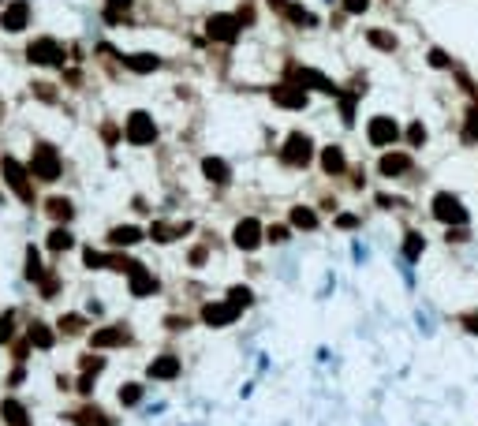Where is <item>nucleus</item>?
Masks as SVG:
<instances>
[{
	"label": "nucleus",
	"mask_w": 478,
	"mask_h": 426,
	"mask_svg": "<svg viewBox=\"0 0 478 426\" xmlns=\"http://www.w3.org/2000/svg\"><path fill=\"white\" fill-rule=\"evenodd\" d=\"M430 217L441 221L445 229H467V224H471V209L463 206L453 191H437L430 198Z\"/></svg>",
	"instance_id": "f257e3e1"
},
{
	"label": "nucleus",
	"mask_w": 478,
	"mask_h": 426,
	"mask_svg": "<svg viewBox=\"0 0 478 426\" xmlns=\"http://www.w3.org/2000/svg\"><path fill=\"white\" fill-rule=\"evenodd\" d=\"M30 172H34V180H60V172H64V161H60V154L52 150L49 142H37L34 146V154H30Z\"/></svg>",
	"instance_id": "f03ea898"
},
{
	"label": "nucleus",
	"mask_w": 478,
	"mask_h": 426,
	"mask_svg": "<svg viewBox=\"0 0 478 426\" xmlns=\"http://www.w3.org/2000/svg\"><path fill=\"white\" fill-rule=\"evenodd\" d=\"M281 161H284L288 168H307V165L314 161V142H310V135H303V131H291V135L284 139V146H281Z\"/></svg>",
	"instance_id": "7ed1b4c3"
},
{
	"label": "nucleus",
	"mask_w": 478,
	"mask_h": 426,
	"mask_svg": "<svg viewBox=\"0 0 478 426\" xmlns=\"http://www.w3.org/2000/svg\"><path fill=\"white\" fill-rule=\"evenodd\" d=\"M400 135H404V127L396 124L392 116H374L366 124V139H370V146H378V150H389V146H396L400 142Z\"/></svg>",
	"instance_id": "20e7f679"
},
{
	"label": "nucleus",
	"mask_w": 478,
	"mask_h": 426,
	"mask_svg": "<svg viewBox=\"0 0 478 426\" xmlns=\"http://www.w3.org/2000/svg\"><path fill=\"white\" fill-rule=\"evenodd\" d=\"M26 57H30V64H37V68H60L64 45L57 38H37V42H30V49H26Z\"/></svg>",
	"instance_id": "39448f33"
},
{
	"label": "nucleus",
	"mask_w": 478,
	"mask_h": 426,
	"mask_svg": "<svg viewBox=\"0 0 478 426\" xmlns=\"http://www.w3.org/2000/svg\"><path fill=\"white\" fill-rule=\"evenodd\" d=\"M124 139H127L131 146H150V142L157 139L153 116H150V113H131L127 124H124Z\"/></svg>",
	"instance_id": "423d86ee"
},
{
	"label": "nucleus",
	"mask_w": 478,
	"mask_h": 426,
	"mask_svg": "<svg viewBox=\"0 0 478 426\" xmlns=\"http://www.w3.org/2000/svg\"><path fill=\"white\" fill-rule=\"evenodd\" d=\"M0 172H4L8 188L19 195V202H34V191H30V176H26V168L16 161V157L4 154V161H0Z\"/></svg>",
	"instance_id": "0eeeda50"
},
{
	"label": "nucleus",
	"mask_w": 478,
	"mask_h": 426,
	"mask_svg": "<svg viewBox=\"0 0 478 426\" xmlns=\"http://www.w3.org/2000/svg\"><path fill=\"white\" fill-rule=\"evenodd\" d=\"M288 79H291V83H299V86H307V90H322V94L340 98V86H337V83H329L322 71L303 68V64H291V68H288Z\"/></svg>",
	"instance_id": "6e6552de"
},
{
	"label": "nucleus",
	"mask_w": 478,
	"mask_h": 426,
	"mask_svg": "<svg viewBox=\"0 0 478 426\" xmlns=\"http://www.w3.org/2000/svg\"><path fill=\"white\" fill-rule=\"evenodd\" d=\"M411 168H415V157H411L407 150H385L378 157V172L385 180H400V176H407Z\"/></svg>",
	"instance_id": "1a4fd4ad"
},
{
	"label": "nucleus",
	"mask_w": 478,
	"mask_h": 426,
	"mask_svg": "<svg viewBox=\"0 0 478 426\" xmlns=\"http://www.w3.org/2000/svg\"><path fill=\"white\" fill-rule=\"evenodd\" d=\"M273 101L281 105V109H307V101H310V94H307V86H299V83H291V79H284V83H276L273 86Z\"/></svg>",
	"instance_id": "9d476101"
},
{
	"label": "nucleus",
	"mask_w": 478,
	"mask_h": 426,
	"mask_svg": "<svg viewBox=\"0 0 478 426\" xmlns=\"http://www.w3.org/2000/svg\"><path fill=\"white\" fill-rule=\"evenodd\" d=\"M262 239H265V229H262L255 217H243V221L232 229V243H235L239 251H258Z\"/></svg>",
	"instance_id": "9b49d317"
},
{
	"label": "nucleus",
	"mask_w": 478,
	"mask_h": 426,
	"mask_svg": "<svg viewBox=\"0 0 478 426\" xmlns=\"http://www.w3.org/2000/svg\"><path fill=\"white\" fill-rule=\"evenodd\" d=\"M239 314H243V311H239L232 299H217V303H206V307H202V322L206 326H232Z\"/></svg>",
	"instance_id": "f8f14e48"
},
{
	"label": "nucleus",
	"mask_w": 478,
	"mask_h": 426,
	"mask_svg": "<svg viewBox=\"0 0 478 426\" xmlns=\"http://www.w3.org/2000/svg\"><path fill=\"white\" fill-rule=\"evenodd\" d=\"M127 292H131L135 299H146V296H157V292H161V281H157L150 270L135 265V270H131V277H127Z\"/></svg>",
	"instance_id": "ddd939ff"
},
{
	"label": "nucleus",
	"mask_w": 478,
	"mask_h": 426,
	"mask_svg": "<svg viewBox=\"0 0 478 426\" xmlns=\"http://www.w3.org/2000/svg\"><path fill=\"white\" fill-rule=\"evenodd\" d=\"M239 26H243V23H239V16H214V19L206 23V34L214 38V42H235Z\"/></svg>",
	"instance_id": "4468645a"
},
{
	"label": "nucleus",
	"mask_w": 478,
	"mask_h": 426,
	"mask_svg": "<svg viewBox=\"0 0 478 426\" xmlns=\"http://www.w3.org/2000/svg\"><path fill=\"white\" fill-rule=\"evenodd\" d=\"M187 232H191V221H153L150 224V239H153V243H172V239H180Z\"/></svg>",
	"instance_id": "2eb2a0df"
},
{
	"label": "nucleus",
	"mask_w": 478,
	"mask_h": 426,
	"mask_svg": "<svg viewBox=\"0 0 478 426\" xmlns=\"http://www.w3.org/2000/svg\"><path fill=\"white\" fill-rule=\"evenodd\" d=\"M90 344L101 352V348H124V344H131V333L124 326H109V329H98L94 337H90Z\"/></svg>",
	"instance_id": "dca6fc26"
},
{
	"label": "nucleus",
	"mask_w": 478,
	"mask_h": 426,
	"mask_svg": "<svg viewBox=\"0 0 478 426\" xmlns=\"http://www.w3.org/2000/svg\"><path fill=\"white\" fill-rule=\"evenodd\" d=\"M30 23V4H26V0H16V4H8L4 8V16H0V26H4V30H23V26Z\"/></svg>",
	"instance_id": "f3484780"
},
{
	"label": "nucleus",
	"mask_w": 478,
	"mask_h": 426,
	"mask_svg": "<svg viewBox=\"0 0 478 426\" xmlns=\"http://www.w3.org/2000/svg\"><path fill=\"white\" fill-rule=\"evenodd\" d=\"M146 374L157 378V381H172V378H180V359L176 355H157L150 367H146Z\"/></svg>",
	"instance_id": "a211bd4d"
},
{
	"label": "nucleus",
	"mask_w": 478,
	"mask_h": 426,
	"mask_svg": "<svg viewBox=\"0 0 478 426\" xmlns=\"http://www.w3.org/2000/svg\"><path fill=\"white\" fill-rule=\"evenodd\" d=\"M317 157H322V172H325V176H344V172H348V157H344L340 146H325Z\"/></svg>",
	"instance_id": "6ab92c4d"
},
{
	"label": "nucleus",
	"mask_w": 478,
	"mask_h": 426,
	"mask_svg": "<svg viewBox=\"0 0 478 426\" xmlns=\"http://www.w3.org/2000/svg\"><path fill=\"white\" fill-rule=\"evenodd\" d=\"M202 176L209 183H217V188H224V183L232 180V168L224 165V157H206V161H202Z\"/></svg>",
	"instance_id": "aec40b11"
},
{
	"label": "nucleus",
	"mask_w": 478,
	"mask_h": 426,
	"mask_svg": "<svg viewBox=\"0 0 478 426\" xmlns=\"http://www.w3.org/2000/svg\"><path fill=\"white\" fill-rule=\"evenodd\" d=\"M288 224H291V229H299V232H314L322 221H317V213H314L310 206H291V213H288Z\"/></svg>",
	"instance_id": "412c9836"
},
{
	"label": "nucleus",
	"mask_w": 478,
	"mask_h": 426,
	"mask_svg": "<svg viewBox=\"0 0 478 426\" xmlns=\"http://www.w3.org/2000/svg\"><path fill=\"white\" fill-rule=\"evenodd\" d=\"M400 247H404V258H407V262H419L422 255H426V236H422L419 229H407Z\"/></svg>",
	"instance_id": "4be33fe9"
},
{
	"label": "nucleus",
	"mask_w": 478,
	"mask_h": 426,
	"mask_svg": "<svg viewBox=\"0 0 478 426\" xmlns=\"http://www.w3.org/2000/svg\"><path fill=\"white\" fill-rule=\"evenodd\" d=\"M0 415H4L8 426H30V415H26V408L16 401V396H4V404H0Z\"/></svg>",
	"instance_id": "5701e85b"
},
{
	"label": "nucleus",
	"mask_w": 478,
	"mask_h": 426,
	"mask_svg": "<svg viewBox=\"0 0 478 426\" xmlns=\"http://www.w3.org/2000/svg\"><path fill=\"white\" fill-rule=\"evenodd\" d=\"M45 213H49V217L57 221V224H64V221H71V217H75V202H71V198L52 195L49 202H45Z\"/></svg>",
	"instance_id": "b1692460"
},
{
	"label": "nucleus",
	"mask_w": 478,
	"mask_h": 426,
	"mask_svg": "<svg viewBox=\"0 0 478 426\" xmlns=\"http://www.w3.org/2000/svg\"><path fill=\"white\" fill-rule=\"evenodd\" d=\"M142 239V229H135V224H116V229L109 232V243L112 247H131Z\"/></svg>",
	"instance_id": "393cba45"
},
{
	"label": "nucleus",
	"mask_w": 478,
	"mask_h": 426,
	"mask_svg": "<svg viewBox=\"0 0 478 426\" xmlns=\"http://www.w3.org/2000/svg\"><path fill=\"white\" fill-rule=\"evenodd\" d=\"M124 64H127L131 71H139V75H146V71H157V68H161V60H157V57H150V52H135V57H127Z\"/></svg>",
	"instance_id": "a878e982"
},
{
	"label": "nucleus",
	"mask_w": 478,
	"mask_h": 426,
	"mask_svg": "<svg viewBox=\"0 0 478 426\" xmlns=\"http://www.w3.org/2000/svg\"><path fill=\"white\" fill-rule=\"evenodd\" d=\"M26 340H30L34 348H52V340H57V337H52V329H49V326L34 322L30 329H26Z\"/></svg>",
	"instance_id": "bb28decb"
},
{
	"label": "nucleus",
	"mask_w": 478,
	"mask_h": 426,
	"mask_svg": "<svg viewBox=\"0 0 478 426\" xmlns=\"http://www.w3.org/2000/svg\"><path fill=\"white\" fill-rule=\"evenodd\" d=\"M366 42L374 45L378 52H392L396 45H400V42H396V34H389V30H366Z\"/></svg>",
	"instance_id": "cd10ccee"
},
{
	"label": "nucleus",
	"mask_w": 478,
	"mask_h": 426,
	"mask_svg": "<svg viewBox=\"0 0 478 426\" xmlns=\"http://www.w3.org/2000/svg\"><path fill=\"white\" fill-rule=\"evenodd\" d=\"M404 139H407V146H411V150H419V146H426V124H422V120H415V124H407L404 127Z\"/></svg>",
	"instance_id": "c85d7f7f"
},
{
	"label": "nucleus",
	"mask_w": 478,
	"mask_h": 426,
	"mask_svg": "<svg viewBox=\"0 0 478 426\" xmlns=\"http://www.w3.org/2000/svg\"><path fill=\"white\" fill-rule=\"evenodd\" d=\"M228 299L235 303L239 311H247L250 303H255V292H250V288H243V284H232V288H228Z\"/></svg>",
	"instance_id": "c756f323"
},
{
	"label": "nucleus",
	"mask_w": 478,
	"mask_h": 426,
	"mask_svg": "<svg viewBox=\"0 0 478 426\" xmlns=\"http://www.w3.org/2000/svg\"><path fill=\"white\" fill-rule=\"evenodd\" d=\"M142 401V385L135 381H127V385H119V404H127V408H135Z\"/></svg>",
	"instance_id": "7c9ffc66"
},
{
	"label": "nucleus",
	"mask_w": 478,
	"mask_h": 426,
	"mask_svg": "<svg viewBox=\"0 0 478 426\" xmlns=\"http://www.w3.org/2000/svg\"><path fill=\"white\" fill-rule=\"evenodd\" d=\"M284 16H288V23H296V26H314V16L307 8H299V4H288Z\"/></svg>",
	"instance_id": "2f4dec72"
},
{
	"label": "nucleus",
	"mask_w": 478,
	"mask_h": 426,
	"mask_svg": "<svg viewBox=\"0 0 478 426\" xmlns=\"http://www.w3.org/2000/svg\"><path fill=\"white\" fill-rule=\"evenodd\" d=\"M26 281H42V258H37V251L30 247V251H26Z\"/></svg>",
	"instance_id": "473e14b6"
},
{
	"label": "nucleus",
	"mask_w": 478,
	"mask_h": 426,
	"mask_svg": "<svg viewBox=\"0 0 478 426\" xmlns=\"http://www.w3.org/2000/svg\"><path fill=\"white\" fill-rule=\"evenodd\" d=\"M71 243H75V239H71L68 229H52V232H49V247H52V251H68Z\"/></svg>",
	"instance_id": "72a5a7b5"
},
{
	"label": "nucleus",
	"mask_w": 478,
	"mask_h": 426,
	"mask_svg": "<svg viewBox=\"0 0 478 426\" xmlns=\"http://www.w3.org/2000/svg\"><path fill=\"white\" fill-rule=\"evenodd\" d=\"M75 422H83V426H105V415L98 408H86V411H78L75 415Z\"/></svg>",
	"instance_id": "f704fd0d"
},
{
	"label": "nucleus",
	"mask_w": 478,
	"mask_h": 426,
	"mask_svg": "<svg viewBox=\"0 0 478 426\" xmlns=\"http://www.w3.org/2000/svg\"><path fill=\"white\" fill-rule=\"evenodd\" d=\"M430 68L448 71V68H453V57H448V52H441V49H430Z\"/></svg>",
	"instance_id": "c9c22d12"
},
{
	"label": "nucleus",
	"mask_w": 478,
	"mask_h": 426,
	"mask_svg": "<svg viewBox=\"0 0 478 426\" xmlns=\"http://www.w3.org/2000/svg\"><path fill=\"white\" fill-rule=\"evenodd\" d=\"M378 206L381 209H404L407 198H400V195H378Z\"/></svg>",
	"instance_id": "e433bc0d"
},
{
	"label": "nucleus",
	"mask_w": 478,
	"mask_h": 426,
	"mask_svg": "<svg viewBox=\"0 0 478 426\" xmlns=\"http://www.w3.org/2000/svg\"><path fill=\"white\" fill-rule=\"evenodd\" d=\"M101 370H105V359H101V355H86V359H83V374H94V378H98Z\"/></svg>",
	"instance_id": "4c0bfd02"
},
{
	"label": "nucleus",
	"mask_w": 478,
	"mask_h": 426,
	"mask_svg": "<svg viewBox=\"0 0 478 426\" xmlns=\"http://www.w3.org/2000/svg\"><path fill=\"white\" fill-rule=\"evenodd\" d=\"M358 224H363V217H358V213H340V217H337V229H344V232L358 229Z\"/></svg>",
	"instance_id": "58836bf2"
},
{
	"label": "nucleus",
	"mask_w": 478,
	"mask_h": 426,
	"mask_svg": "<svg viewBox=\"0 0 478 426\" xmlns=\"http://www.w3.org/2000/svg\"><path fill=\"white\" fill-rule=\"evenodd\" d=\"M460 326L467 329V337H478V311H467V314H460Z\"/></svg>",
	"instance_id": "ea45409f"
},
{
	"label": "nucleus",
	"mask_w": 478,
	"mask_h": 426,
	"mask_svg": "<svg viewBox=\"0 0 478 426\" xmlns=\"http://www.w3.org/2000/svg\"><path fill=\"white\" fill-rule=\"evenodd\" d=\"M83 262L90 265V270H98V265H109V255H101V251H94V247H90L86 255H83Z\"/></svg>",
	"instance_id": "a19ab883"
},
{
	"label": "nucleus",
	"mask_w": 478,
	"mask_h": 426,
	"mask_svg": "<svg viewBox=\"0 0 478 426\" xmlns=\"http://www.w3.org/2000/svg\"><path fill=\"white\" fill-rule=\"evenodd\" d=\"M366 8H370V0H344V11H348V16H363Z\"/></svg>",
	"instance_id": "79ce46f5"
},
{
	"label": "nucleus",
	"mask_w": 478,
	"mask_h": 426,
	"mask_svg": "<svg viewBox=\"0 0 478 426\" xmlns=\"http://www.w3.org/2000/svg\"><path fill=\"white\" fill-rule=\"evenodd\" d=\"M265 236H269L273 243H281V239H288V229H284V224H269V229H265Z\"/></svg>",
	"instance_id": "37998d69"
},
{
	"label": "nucleus",
	"mask_w": 478,
	"mask_h": 426,
	"mask_svg": "<svg viewBox=\"0 0 478 426\" xmlns=\"http://www.w3.org/2000/svg\"><path fill=\"white\" fill-rule=\"evenodd\" d=\"M60 329H64V333H75V329H83V318H78V314H68V318H64V322H60Z\"/></svg>",
	"instance_id": "c03bdc74"
},
{
	"label": "nucleus",
	"mask_w": 478,
	"mask_h": 426,
	"mask_svg": "<svg viewBox=\"0 0 478 426\" xmlns=\"http://www.w3.org/2000/svg\"><path fill=\"white\" fill-rule=\"evenodd\" d=\"M11 340V314L0 318V344H8Z\"/></svg>",
	"instance_id": "a18cd8bd"
},
{
	"label": "nucleus",
	"mask_w": 478,
	"mask_h": 426,
	"mask_svg": "<svg viewBox=\"0 0 478 426\" xmlns=\"http://www.w3.org/2000/svg\"><path fill=\"white\" fill-rule=\"evenodd\" d=\"M467 236H471L467 229H448V232H445V239H448V243H463Z\"/></svg>",
	"instance_id": "49530a36"
},
{
	"label": "nucleus",
	"mask_w": 478,
	"mask_h": 426,
	"mask_svg": "<svg viewBox=\"0 0 478 426\" xmlns=\"http://www.w3.org/2000/svg\"><path fill=\"white\" fill-rule=\"evenodd\" d=\"M206 258H209V251H206V247H194V251H191V258H187V262H191V265H202Z\"/></svg>",
	"instance_id": "de8ad7c7"
},
{
	"label": "nucleus",
	"mask_w": 478,
	"mask_h": 426,
	"mask_svg": "<svg viewBox=\"0 0 478 426\" xmlns=\"http://www.w3.org/2000/svg\"><path fill=\"white\" fill-rule=\"evenodd\" d=\"M105 4H109V11H127L131 0H105Z\"/></svg>",
	"instance_id": "09e8293b"
},
{
	"label": "nucleus",
	"mask_w": 478,
	"mask_h": 426,
	"mask_svg": "<svg viewBox=\"0 0 478 426\" xmlns=\"http://www.w3.org/2000/svg\"><path fill=\"white\" fill-rule=\"evenodd\" d=\"M57 288H60V281H42V296H57Z\"/></svg>",
	"instance_id": "8fccbe9b"
},
{
	"label": "nucleus",
	"mask_w": 478,
	"mask_h": 426,
	"mask_svg": "<svg viewBox=\"0 0 478 426\" xmlns=\"http://www.w3.org/2000/svg\"><path fill=\"white\" fill-rule=\"evenodd\" d=\"M265 4H269L273 11H288V0H265Z\"/></svg>",
	"instance_id": "3c124183"
},
{
	"label": "nucleus",
	"mask_w": 478,
	"mask_h": 426,
	"mask_svg": "<svg viewBox=\"0 0 478 426\" xmlns=\"http://www.w3.org/2000/svg\"><path fill=\"white\" fill-rule=\"evenodd\" d=\"M0 116H4V105H0Z\"/></svg>",
	"instance_id": "603ef678"
}]
</instances>
